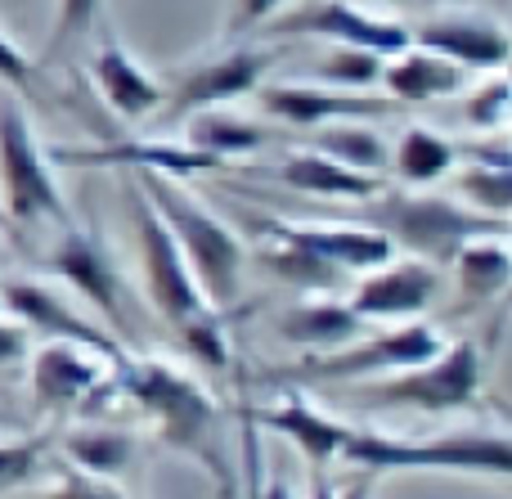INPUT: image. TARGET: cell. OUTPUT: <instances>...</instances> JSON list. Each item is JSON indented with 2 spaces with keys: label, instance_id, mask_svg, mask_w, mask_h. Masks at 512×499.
I'll return each mask as SVG.
<instances>
[{
  "label": "cell",
  "instance_id": "13",
  "mask_svg": "<svg viewBox=\"0 0 512 499\" xmlns=\"http://www.w3.org/2000/svg\"><path fill=\"white\" fill-rule=\"evenodd\" d=\"M0 306H5V315H14L23 329H36L45 342H77V347H90V351H104V356H113V360H126L122 342H117L104 324L90 320V315L72 311L45 279H32V275L0 279Z\"/></svg>",
  "mask_w": 512,
  "mask_h": 499
},
{
  "label": "cell",
  "instance_id": "21",
  "mask_svg": "<svg viewBox=\"0 0 512 499\" xmlns=\"http://www.w3.org/2000/svg\"><path fill=\"white\" fill-rule=\"evenodd\" d=\"M463 77L468 72L459 63L441 59V54L423 50V45H405L400 54H391L382 63V86L396 104H432V99H450L463 90Z\"/></svg>",
  "mask_w": 512,
  "mask_h": 499
},
{
  "label": "cell",
  "instance_id": "33",
  "mask_svg": "<svg viewBox=\"0 0 512 499\" xmlns=\"http://www.w3.org/2000/svg\"><path fill=\"white\" fill-rule=\"evenodd\" d=\"M95 18H99V0H59V18H54V36H50V50H45V63L63 59L77 41H86L95 32Z\"/></svg>",
  "mask_w": 512,
  "mask_h": 499
},
{
  "label": "cell",
  "instance_id": "28",
  "mask_svg": "<svg viewBox=\"0 0 512 499\" xmlns=\"http://www.w3.org/2000/svg\"><path fill=\"white\" fill-rule=\"evenodd\" d=\"M454 162H459V140L432 131V126H405L396 144V171L405 185H432V180L450 176Z\"/></svg>",
  "mask_w": 512,
  "mask_h": 499
},
{
  "label": "cell",
  "instance_id": "12",
  "mask_svg": "<svg viewBox=\"0 0 512 499\" xmlns=\"http://www.w3.org/2000/svg\"><path fill=\"white\" fill-rule=\"evenodd\" d=\"M122 360L77 342H45L32 356V405L45 414L90 410L95 396L113 392V369Z\"/></svg>",
  "mask_w": 512,
  "mask_h": 499
},
{
  "label": "cell",
  "instance_id": "9",
  "mask_svg": "<svg viewBox=\"0 0 512 499\" xmlns=\"http://www.w3.org/2000/svg\"><path fill=\"white\" fill-rule=\"evenodd\" d=\"M59 239H54L50 257H45V275L63 279L72 284L90 306L99 311V320L113 329V338L122 342H135V329H131V306H126V284H122V270H117L113 252H108L104 234L95 225H59Z\"/></svg>",
  "mask_w": 512,
  "mask_h": 499
},
{
  "label": "cell",
  "instance_id": "34",
  "mask_svg": "<svg viewBox=\"0 0 512 499\" xmlns=\"http://www.w3.org/2000/svg\"><path fill=\"white\" fill-rule=\"evenodd\" d=\"M45 455H50V441L32 437V441H0V495L18 491L23 482H32L41 473Z\"/></svg>",
  "mask_w": 512,
  "mask_h": 499
},
{
  "label": "cell",
  "instance_id": "4",
  "mask_svg": "<svg viewBox=\"0 0 512 499\" xmlns=\"http://www.w3.org/2000/svg\"><path fill=\"white\" fill-rule=\"evenodd\" d=\"M360 203V225L387 234L391 248H409L414 257L432 261V266H445L477 234H508V221L481 216L472 207L454 203V198L436 194H400V189L382 185L378 194L360 198Z\"/></svg>",
  "mask_w": 512,
  "mask_h": 499
},
{
  "label": "cell",
  "instance_id": "26",
  "mask_svg": "<svg viewBox=\"0 0 512 499\" xmlns=\"http://www.w3.org/2000/svg\"><path fill=\"white\" fill-rule=\"evenodd\" d=\"M310 149L342 162V167H351V171H369V176H382L391 162V149H387V140H382V131H373L364 117H342V122L315 126Z\"/></svg>",
  "mask_w": 512,
  "mask_h": 499
},
{
  "label": "cell",
  "instance_id": "38",
  "mask_svg": "<svg viewBox=\"0 0 512 499\" xmlns=\"http://www.w3.org/2000/svg\"><path fill=\"white\" fill-rule=\"evenodd\" d=\"M14 360H27V329L0 306V369L14 365Z\"/></svg>",
  "mask_w": 512,
  "mask_h": 499
},
{
  "label": "cell",
  "instance_id": "31",
  "mask_svg": "<svg viewBox=\"0 0 512 499\" xmlns=\"http://www.w3.org/2000/svg\"><path fill=\"white\" fill-rule=\"evenodd\" d=\"M382 54L364 50V45H328L315 59V77L337 90H369L382 77Z\"/></svg>",
  "mask_w": 512,
  "mask_h": 499
},
{
  "label": "cell",
  "instance_id": "5",
  "mask_svg": "<svg viewBox=\"0 0 512 499\" xmlns=\"http://www.w3.org/2000/svg\"><path fill=\"white\" fill-rule=\"evenodd\" d=\"M486 387V356L477 342H445L423 365L396 369L382 378H364L351 387L360 405H382V410H418V414H454L472 410Z\"/></svg>",
  "mask_w": 512,
  "mask_h": 499
},
{
  "label": "cell",
  "instance_id": "11",
  "mask_svg": "<svg viewBox=\"0 0 512 499\" xmlns=\"http://www.w3.org/2000/svg\"><path fill=\"white\" fill-rule=\"evenodd\" d=\"M270 41H288V36H315V41L328 45H364V50L382 54H400L409 45V27L391 23V18L364 14L351 0H306L301 9H288V14H274L256 27Z\"/></svg>",
  "mask_w": 512,
  "mask_h": 499
},
{
  "label": "cell",
  "instance_id": "23",
  "mask_svg": "<svg viewBox=\"0 0 512 499\" xmlns=\"http://www.w3.org/2000/svg\"><path fill=\"white\" fill-rule=\"evenodd\" d=\"M274 180L297 194H315V198H346V203H360V198L378 194L387 180L382 176H369V171H351L342 162L324 158V153L306 149V153H292L274 167Z\"/></svg>",
  "mask_w": 512,
  "mask_h": 499
},
{
  "label": "cell",
  "instance_id": "17",
  "mask_svg": "<svg viewBox=\"0 0 512 499\" xmlns=\"http://www.w3.org/2000/svg\"><path fill=\"white\" fill-rule=\"evenodd\" d=\"M409 45H423V50L441 54V59L459 63L463 72H504L508 68V27L490 14H472V9H459V14H436L427 23H418L409 32Z\"/></svg>",
  "mask_w": 512,
  "mask_h": 499
},
{
  "label": "cell",
  "instance_id": "20",
  "mask_svg": "<svg viewBox=\"0 0 512 499\" xmlns=\"http://www.w3.org/2000/svg\"><path fill=\"white\" fill-rule=\"evenodd\" d=\"M248 419L265 423V428H274V432H283V437L306 455L310 473H324L333 459H342V446H346V437H351L346 423H337L333 414L315 410V405H310L306 396H297V392H288V401L265 405V410L248 414Z\"/></svg>",
  "mask_w": 512,
  "mask_h": 499
},
{
  "label": "cell",
  "instance_id": "37",
  "mask_svg": "<svg viewBox=\"0 0 512 499\" xmlns=\"http://www.w3.org/2000/svg\"><path fill=\"white\" fill-rule=\"evenodd\" d=\"M279 5H283V0H234V18H230V27H225V32H230V36H248V32H256V27L265 23V18L279 14Z\"/></svg>",
  "mask_w": 512,
  "mask_h": 499
},
{
  "label": "cell",
  "instance_id": "6",
  "mask_svg": "<svg viewBox=\"0 0 512 499\" xmlns=\"http://www.w3.org/2000/svg\"><path fill=\"white\" fill-rule=\"evenodd\" d=\"M126 203H131V225H135V248H140V270H144V293H149L153 311L180 333V342H189L194 333L212 329L216 320H225L212 302L203 297L189 261L180 257L171 230L162 225V216L153 212V203L144 198L140 185H126Z\"/></svg>",
  "mask_w": 512,
  "mask_h": 499
},
{
  "label": "cell",
  "instance_id": "8",
  "mask_svg": "<svg viewBox=\"0 0 512 499\" xmlns=\"http://www.w3.org/2000/svg\"><path fill=\"white\" fill-rule=\"evenodd\" d=\"M445 347V338L432 329V324H400L391 333H378L369 342H346L337 351H315V356L288 365L279 378L288 383H364V378H382L396 374V369L423 365L436 351Z\"/></svg>",
  "mask_w": 512,
  "mask_h": 499
},
{
  "label": "cell",
  "instance_id": "24",
  "mask_svg": "<svg viewBox=\"0 0 512 499\" xmlns=\"http://www.w3.org/2000/svg\"><path fill=\"white\" fill-rule=\"evenodd\" d=\"M274 140V131H265L261 122L239 113H225V108H198V113L185 117V144L207 158L225 162L230 167L234 158H248V153L265 149Z\"/></svg>",
  "mask_w": 512,
  "mask_h": 499
},
{
  "label": "cell",
  "instance_id": "30",
  "mask_svg": "<svg viewBox=\"0 0 512 499\" xmlns=\"http://www.w3.org/2000/svg\"><path fill=\"white\" fill-rule=\"evenodd\" d=\"M459 194L472 212L508 221V212H512V162L472 158V167L459 176Z\"/></svg>",
  "mask_w": 512,
  "mask_h": 499
},
{
  "label": "cell",
  "instance_id": "7",
  "mask_svg": "<svg viewBox=\"0 0 512 499\" xmlns=\"http://www.w3.org/2000/svg\"><path fill=\"white\" fill-rule=\"evenodd\" d=\"M0 194L14 225H68V203L59 194L50 162L41 158L36 131L18 99H0Z\"/></svg>",
  "mask_w": 512,
  "mask_h": 499
},
{
  "label": "cell",
  "instance_id": "35",
  "mask_svg": "<svg viewBox=\"0 0 512 499\" xmlns=\"http://www.w3.org/2000/svg\"><path fill=\"white\" fill-rule=\"evenodd\" d=\"M41 499H135L122 486H113L108 477H90V473H63Z\"/></svg>",
  "mask_w": 512,
  "mask_h": 499
},
{
  "label": "cell",
  "instance_id": "16",
  "mask_svg": "<svg viewBox=\"0 0 512 499\" xmlns=\"http://www.w3.org/2000/svg\"><path fill=\"white\" fill-rule=\"evenodd\" d=\"M261 113H270L274 122L288 126H324V122H342V117H387L396 113L391 95H369V90H337V86H288V81H270V86L252 90Z\"/></svg>",
  "mask_w": 512,
  "mask_h": 499
},
{
  "label": "cell",
  "instance_id": "15",
  "mask_svg": "<svg viewBox=\"0 0 512 499\" xmlns=\"http://www.w3.org/2000/svg\"><path fill=\"white\" fill-rule=\"evenodd\" d=\"M256 234L261 239H274V243H292L301 252H315L319 261L337 266L342 275H364V270L382 266V261L396 257L387 234L369 230V225H301V221H274V216H261L256 221Z\"/></svg>",
  "mask_w": 512,
  "mask_h": 499
},
{
  "label": "cell",
  "instance_id": "19",
  "mask_svg": "<svg viewBox=\"0 0 512 499\" xmlns=\"http://www.w3.org/2000/svg\"><path fill=\"white\" fill-rule=\"evenodd\" d=\"M90 77H95V90L104 95V104L122 122H144L162 108V81L149 68H140L135 54L108 32L99 36L95 54H90Z\"/></svg>",
  "mask_w": 512,
  "mask_h": 499
},
{
  "label": "cell",
  "instance_id": "1",
  "mask_svg": "<svg viewBox=\"0 0 512 499\" xmlns=\"http://www.w3.org/2000/svg\"><path fill=\"white\" fill-rule=\"evenodd\" d=\"M113 387H122L135 401V410L144 419H153L158 437L167 441L171 450H185V455L203 459L216 477H225V459L216 450V437H221V410L207 396L203 383H194L189 374H180L171 360H131L113 369Z\"/></svg>",
  "mask_w": 512,
  "mask_h": 499
},
{
  "label": "cell",
  "instance_id": "18",
  "mask_svg": "<svg viewBox=\"0 0 512 499\" xmlns=\"http://www.w3.org/2000/svg\"><path fill=\"white\" fill-rule=\"evenodd\" d=\"M50 162L63 167H126V171H158V176H203V171H225V162L171 140H117L99 149H54Z\"/></svg>",
  "mask_w": 512,
  "mask_h": 499
},
{
  "label": "cell",
  "instance_id": "36",
  "mask_svg": "<svg viewBox=\"0 0 512 499\" xmlns=\"http://www.w3.org/2000/svg\"><path fill=\"white\" fill-rule=\"evenodd\" d=\"M0 81L14 86V90H23V95H32L36 90V63L27 59V54L18 50L5 32H0Z\"/></svg>",
  "mask_w": 512,
  "mask_h": 499
},
{
  "label": "cell",
  "instance_id": "39",
  "mask_svg": "<svg viewBox=\"0 0 512 499\" xmlns=\"http://www.w3.org/2000/svg\"><path fill=\"white\" fill-rule=\"evenodd\" d=\"M0 225H9V216H5V212H0Z\"/></svg>",
  "mask_w": 512,
  "mask_h": 499
},
{
  "label": "cell",
  "instance_id": "32",
  "mask_svg": "<svg viewBox=\"0 0 512 499\" xmlns=\"http://www.w3.org/2000/svg\"><path fill=\"white\" fill-rule=\"evenodd\" d=\"M508 108H512L508 77H504V72H490V77L468 95L463 117H468V126H477V131H504V126H508Z\"/></svg>",
  "mask_w": 512,
  "mask_h": 499
},
{
  "label": "cell",
  "instance_id": "22",
  "mask_svg": "<svg viewBox=\"0 0 512 499\" xmlns=\"http://www.w3.org/2000/svg\"><path fill=\"white\" fill-rule=\"evenodd\" d=\"M274 333L292 347L306 351H337L346 342L364 338V320L351 311V302H333V297H310L297 302L274 320Z\"/></svg>",
  "mask_w": 512,
  "mask_h": 499
},
{
  "label": "cell",
  "instance_id": "3",
  "mask_svg": "<svg viewBox=\"0 0 512 499\" xmlns=\"http://www.w3.org/2000/svg\"><path fill=\"white\" fill-rule=\"evenodd\" d=\"M351 468L369 477L382 473H477V477H508L512 473V441L508 432H454V437L405 441L391 432L351 428L342 446Z\"/></svg>",
  "mask_w": 512,
  "mask_h": 499
},
{
  "label": "cell",
  "instance_id": "10",
  "mask_svg": "<svg viewBox=\"0 0 512 499\" xmlns=\"http://www.w3.org/2000/svg\"><path fill=\"white\" fill-rule=\"evenodd\" d=\"M274 45H234L225 54H212L203 63L171 72V86H162V122H180V117L198 113V108H216L230 99L252 95L265 81V72L274 68Z\"/></svg>",
  "mask_w": 512,
  "mask_h": 499
},
{
  "label": "cell",
  "instance_id": "29",
  "mask_svg": "<svg viewBox=\"0 0 512 499\" xmlns=\"http://www.w3.org/2000/svg\"><path fill=\"white\" fill-rule=\"evenodd\" d=\"M261 266L270 270L274 279H283V284L292 288H306V293H324V288H337L342 284V270L328 266V261H319L315 252H301L292 248V243H274V239H261Z\"/></svg>",
  "mask_w": 512,
  "mask_h": 499
},
{
  "label": "cell",
  "instance_id": "27",
  "mask_svg": "<svg viewBox=\"0 0 512 499\" xmlns=\"http://www.w3.org/2000/svg\"><path fill=\"white\" fill-rule=\"evenodd\" d=\"M59 450L77 473L113 477V473H122V468H131L135 437L131 432H117V428H77L59 441Z\"/></svg>",
  "mask_w": 512,
  "mask_h": 499
},
{
  "label": "cell",
  "instance_id": "14",
  "mask_svg": "<svg viewBox=\"0 0 512 499\" xmlns=\"http://www.w3.org/2000/svg\"><path fill=\"white\" fill-rule=\"evenodd\" d=\"M441 293V266L423 257L382 261L364 270L351 288V311L360 320H418Z\"/></svg>",
  "mask_w": 512,
  "mask_h": 499
},
{
  "label": "cell",
  "instance_id": "2",
  "mask_svg": "<svg viewBox=\"0 0 512 499\" xmlns=\"http://www.w3.org/2000/svg\"><path fill=\"white\" fill-rule=\"evenodd\" d=\"M140 189L153 203V212L162 216V225L171 230L180 257L189 261L203 297L225 311L243 288V266H248V248L239 243V234L221 221L216 212H207L185 185H176V176H158V171H140Z\"/></svg>",
  "mask_w": 512,
  "mask_h": 499
},
{
  "label": "cell",
  "instance_id": "25",
  "mask_svg": "<svg viewBox=\"0 0 512 499\" xmlns=\"http://www.w3.org/2000/svg\"><path fill=\"white\" fill-rule=\"evenodd\" d=\"M450 261H454V279H459V297L468 306H486L508 293V279H512L508 234H477Z\"/></svg>",
  "mask_w": 512,
  "mask_h": 499
}]
</instances>
